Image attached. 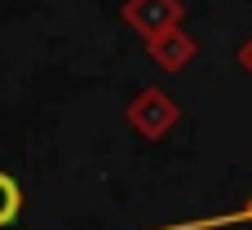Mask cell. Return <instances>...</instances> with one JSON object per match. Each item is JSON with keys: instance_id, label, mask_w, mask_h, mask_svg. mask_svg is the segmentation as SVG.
Instances as JSON below:
<instances>
[{"instance_id": "6da1fadb", "label": "cell", "mask_w": 252, "mask_h": 230, "mask_svg": "<svg viewBox=\"0 0 252 230\" xmlns=\"http://www.w3.org/2000/svg\"><path fill=\"white\" fill-rule=\"evenodd\" d=\"M239 222H248V226H252V199H248V208H239V213H226V217H204V222H173V226H159V230H226V226H239Z\"/></svg>"}, {"instance_id": "7a4b0ae2", "label": "cell", "mask_w": 252, "mask_h": 230, "mask_svg": "<svg viewBox=\"0 0 252 230\" xmlns=\"http://www.w3.org/2000/svg\"><path fill=\"white\" fill-rule=\"evenodd\" d=\"M18 213H22V186L9 173H0V226H9Z\"/></svg>"}]
</instances>
